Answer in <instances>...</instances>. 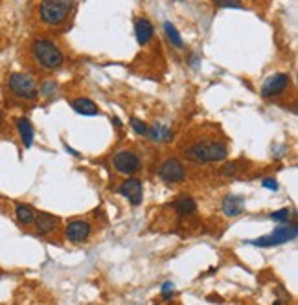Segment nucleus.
<instances>
[{
    "label": "nucleus",
    "mask_w": 298,
    "mask_h": 305,
    "mask_svg": "<svg viewBox=\"0 0 298 305\" xmlns=\"http://www.w3.org/2000/svg\"><path fill=\"white\" fill-rule=\"evenodd\" d=\"M70 105H72V109L76 112L83 114V116H96V114H100L98 105L92 100H88V98H76V100L70 101Z\"/></svg>",
    "instance_id": "4468645a"
},
{
    "label": "nucleus",
    "mask_w": 298,
    "mask_h": 305,
    "mask_svg": "<svg viewBox=\"0 0 298 305\" xmlns=\"http://www.w3.org/2000/svg\"><path fill=\"white\" fill-rule=\"evenodd\" d=\"M8 87L15 96L22 98V100H35L39 94V88H37L33 78L22 72L11 74L8 79Z\"/></svg>",
    "instance_id": "20e7f679"
},
{
    "label": "nucleus",
    "mask_w": 298,
    "mask_h": 305,
    "mask_svg": "<svg viewBox=\"0 0 298 305\" xmlns=\"http://www.w3.org/2000/svg\"><path fill=\"white\" fill-rule=\"evenodd\" d=\"M298 233V226L294 223L291 224H282L280 228H276L274 232H271L269 236H263L260 239H254V241H248L254 246H278L284 245V243L293 241Z\"/></svg>",
    "instance_id": "39448f33"
},
{
    "label": "nucleus",
    "mask_w": 298,
    "mask_h": 305,
    "mask_svg": "<svg viewBox=\"0 0 298 305\" xmlns=\"http://www.w3.org/2000/svg\"><path fill=\"white\" fill-rule=\"evenodd\" d=\"M164 32H166V35H168V39L171 41V44L177 46V48H184L182 37H180V33L177 32V28H175L170 20H166L164 22Z\"/></svg>",
    "instance_id": "6ab92c4d"
},
{
    "label": "nucleus",
    "mask_w": 298,
    "mask_h": 305,
    "mask_svg": "<svg viewBox=\"0 0 298 305\" xmlns=\"http://www.w3.org/2000/svg\"><path fill=\"white\" fill-rule=\"evenodd\" d=\"M262 186L267 187V190H272V192H276V190H278V182H276L272 177H265V178H263Z\"/></svg>",
    "instance_id": "b1692460"
},
{
    "label": "nucleus",
    "mask_w": 298,
    "mask_h": 305,
    "mask_svg": "<svg viewBox=\"0 0 298 305\" xmlns=\"http://www.w3.org/2000/svg\"><path fill=\"white\" fill-rule=\"evenodd\" d=\"M289 214H291L289 208H282V209H278V212H272L271 219H272V221H276V223H287Z\"/></svg>",
    "instance_id": "412c9836"
},
{
    "label": "nucleus",
    "mask_w": 298,
    "mask_h": 305,
    "mask_svg": "<svg viewBox=\"0 0 298 305\" xmlns=\"http://www.w3.org/2000/svg\"><path fill=\"white\" fill-rule=\"evenodd\" d=\"M158 177L168 184H179L186 180V169L179 158H166L158 168Z\"/></svg>",
    "instance_id": "423d86ee"
},
{
    "label": "nucleus",
    "mask_w": 298,
    "mask_h": 305,
    "mask_svg": "<svg viewBox=\"0 0 298 305\" xmlns=\"http://www.w3.org/2000/svg\"><path fill=\"white\" fill-rule=\"evenodd\" d=\"M118 193H120V195H124L133 206H138L140 202H142V199H144L142 180H140V178H136V177L127 178V180H124V182L120 184Z\"/></svg>",
    "instance_id": "6e6552de"
},
{
    "label": "nucleus",
    "mask_w": 298,
    "mask_h": 305,
    "mask_svg": "<svg viewBox=\"0 0 298 305\" xmlns=\"http://www.w3.org/2000/svg\"><path fill=\"white\" fill-rule=\"evenodd\" d=\"M173 209L180 215V217H186V215L195 214L197 204H195V201L190 199V197H180V199H177V201L173 202Z\"/></svg>",
    "instance_id": "f3484780"
},
{
    "label": "nucleus",
    "mask_w": 298,
    "mask_h": 305,
    "mask_svg": "<svg viewBox=\"0 0 298 305\" xmlns=\"http://www.w3.org/2000/svg\"><path fill=\"white\" fill-rule=\"evenodd\" d=\"M55 88H57V85H55L54 81H44L41 85V88H39V94L44 98H50L52 94L55 92Z\"/></svg>",
    "instance_id": "4be33fe9"
},
{
    "label": "nucleus",
    "mask_w": 298,
    "mask_h": 305,
    "mask_svg": "<svg viewBox=\"0 0 298 305\" xmlns=\"http://www.w3.org/2000/svg\"><path fill=\"white\" fill-rule=\"evenodd\" d=\"M217 6H219V8H241V4L236 2V0H219Z\"/></svg>",
    "instance_id": "393cba45"
},
{
    "label": "nucleus",
    "mask_w": 298,
    "mask_h": 305,
    "mask_svg": "<svg viewBox=\"0 0 298 305\" xmlns=\"http://www.w3.org/2000/svg\"><path fill=\"white\" fill-rule=\"evenodd\" d=\"M33 224H35L39 236H46V233H50L55 230V226H57V217H54L52 214H46V212H41L39 215H35Z\"/></svg>",
    "instance_id": "ddd939ff"
},
{
    "label": "nucleus",
    "mask_w": 298,
    "mask_h": 305,
    "mask_svg": "<svg viewBox=\"0 0 298 305\" xmlns=\"http://www.w3.org/2000/svg\"><path fill=\"white\" fill-rule=\"evenodd\" d=\"M17 129H18V134H20V140H22L24 147H32L33 138H35L32 122H30L28 118H18L17 120Z\"/></svg>",
    "instance_id": "2eb2a0df"
},
{
    "label": "nucleus",
    "mask_w": 298,
    "mask_h": 305,
    "mask_svg": "<svg viewBox=\"0 0 298 305\" xmlns=\"http://www.w3.org/2000/svg\"><path fill=\"white\" fill-rule=\"evenodd\" d=\"M15 215H17L18 223L20 224H33L35 221V212H33L32 206L28 204H17L15 206Z\"/></svg>",
    "instance_id": "a211bd4d"
},
{
    "label": "nucleus",
    "mask_w": 298,
    "mask_h": 305,
    "mask_svg": "<svg viewBox=\"0 0 298 305\" xmlns=\"http://www.w3.org/2000/svg\"><path fill=\"white\" fill-rule=\"evenodd\" d=\"M66 151H68L70 155H74V156H79V153H78V151H74L72 147H68V146H66Z\"/></svg>",
    "instance_id": "bb28decb"
},
{
    "label": "nucleus",
    "mask_w": 298,
    "mask_h": 305,
    "mask_svg": "<svg viewBox=\"0 0 298 305\" xmlns=\"http://www.w3.org/2000/svg\"><path fill=\"white\" fill-rule=\"evenodd\" d=\"M112 123H114V125H116V127H122V122H120V120L118 118H112Z\"/></svg>",
    "instance_id": "cd10ccee"
},
{
    "label": "nucleus",
    "mask_w": 298,
    "mask_h": 305,
    "mask_svg": "<svg viewBox=\"0 0 298 305\" xmlns=\"http://www.w3.org/2000/svg\"><path fill=\"white\" fill-rule=\"evenodd\" d=\"M131 127H133V131L136 132V134H140V136H146L147 134V125L142 122V120L131 118Z\"/></svg>",
    "instance_id": "aec40b11"
},
{
    "label": "nucleus",
    "mask_w": 298,
    "mask_h": 305,
    "mask_svg": "<svg viewBox=\"0 0 298 305\" xmlns=\"http://www.w3.org/2000/svg\"><path fill=\"white\" fill-rule=\"evenodd\" d=\"M72 9H74V2H66V0L52 2V0H46V2H42L39 6V15H41L42 22L57 26V24L64 22L68 18Z\"/></svg>",
    "instance_id": "7ed1b4c3"
},
{
    "label": "nucleus",
    "mask_w": 298,
    "mask_h": 305,
    "mask_svg": "<svg viewBox=\"0 0 298 305\" xmlns=\"http://www.w3.org/2000/svg\"><path fill=\"white\" fill-rule=\"evenodd\" d=\"M32 52L37 63L46 70H57L64 63V55L61 52V48L55 42H52L50 39H37V41H33Z\"/></svg>",
    "instance_id": "f03ea898"
},
{
    "label": "nucleus",
    "mask_w": 298,
    "mask_h": 305,
    "mask_svg": "<svg viewBox=\"0 0 298 305\" xmlns=\"http://www.w3.org/2000/svg\"><path fill=\"white\" fill-rule=\"evenodd\" d=\"M287 87H289V76L287 74H274V76H271L262 85V96L263 98L280 96Z\"/></svg>",
    "instance_id": "1a4fd4ad"
},
{
    "label": "nucleus",
    "mask_w": 298,
    "mask_h": 305,
    "mask_svg": "<svg viewBox=\"0 0 298 305\" xmlns=\"http://www.w3.org/2000/svg\"><path fill=\"white\" fill-rule=\"evenodd\" d=\"M114 169L122 175H133L142 168V160L134 151H120L112 158Z\"/></svg>",
    "instance_id": "0eeeda50"
},
{
    "label": "nucleus",
    "mask_w": 298,
    "mask_h": 305,
    "mask_svg": "<svg viewBox=\"0 0 298 305\" xmlns=\"http://www.w3.org/2000/svg\"><path fill=\"white\" fill-rule=\"evenodd\" d=\"M153 33H155V28L147 18H138L134 22V35H136L138 44H147L153 39Z\"/></svg>",
    "instance_id": "f8f14e48"
},
{
    "label": "nucleus",
    "mask_w": 298,
    "mask_h": 305,
    "mask_svg": "<svg viewBox=\"0 0 298 305\" xmlns=\"http://www.w3.org/2000/svg\"><path fill=\"white\" fill-rule=\"evenodd\" d=\"M221 208H223L225 215H228V217H236V215H239L245 209V197L230 193V195H226L225 199H223Z\"/></svg>",
    "instance_id": "9b49d317"
},
{
    "label": "nucleus",
    "mask_w": 298,
    "mask_h": 305,
    "mask_svg": "<svg viewBox=\"0 0 298 305\" xmlns=\"http://www.w3.org/2000/svg\"><path fill=\"white\" fill-rule=\"evenodd\" d=\"M0 125H2V112H0Z\"/></svg>",
    "instance_id": "c85d7f7f"
},
{
    "label": "nucleus",
    "mask_w": 298,
    "mask_h": 305,
    "mask_svg": "<svg viewBox=\"0 0 298 305\" xmlns=\"http://www.w3.org/2000/svg\"><path fill=\"white\" fill-rule=\"evenodd\" d=\"M173 289H175L173 283L166 281L164 285H162V298H164V300H170V298H173Z\"/></svg>",
    "instance_id": "5701e85b"
},
{
    "label": "nucleus",
    "mask_w": 298,
    "mask_h": 305,
    "mask_svg": "<svg viewBox=\"0 0 298 305\" xmlns=\"http://www.w3.org/2000/svg\"><path fill=\"white\" fill-rule=\"evenodd\" d=\"M236 173V164H226L223 168V175H234Z\"/></svg>",
    "instance_id": "a878e982"
},
{
    "label": "nucleus",
    "mask_w": 298,
    "mask_h": 305,
    "mask_svg": "<svg viewBox=\"0 0 298 305\" xmlns=\"http://www.w3.org/2000/svg\"><path fill=\"white\" fill-rule=\"evenodd\" d=\"M228 155V149L226 146L219 144V142L214 140H202V142H195L193 146H190L188 149H184V156L190 162H195V164H208V162H221L225 160Z\"/></svg>",
    "instance_id": "f257e3e1"
},
{
    "label": "nucleus",
    "mask_w": 298,
    "mask_h": 305,
    "mask_svg": "<svg viewBox=\"0 0 298 305\" xmlns=\"http://www.w3.org/2000/svg\"><path fill=\"white\" fill-rule=\"evenodd\" d=\"M88 236H90V224L87 221H83V219H74L66 226V237L72 243L85 241V239H88Z\"/></svg>",
    "instance_id": "9d476101"
},
{
    "label": "nucleus",
    "mask_w": 298,
    "mask_h": 305,
    "mask_svg": "<svg viewBox=\"0 0 298 305\" xmlns=\"http://www.w3.org/2000/svg\"><path fill=\"white\" fill-rule=\"evenodd\" d=\"M146 136L153 142H168L173 138V132H171V129L162 125V123H155V125H151V127H147Z\"/></svg>",
    "instance_id": "dca6fc26"
}]
</instances>
